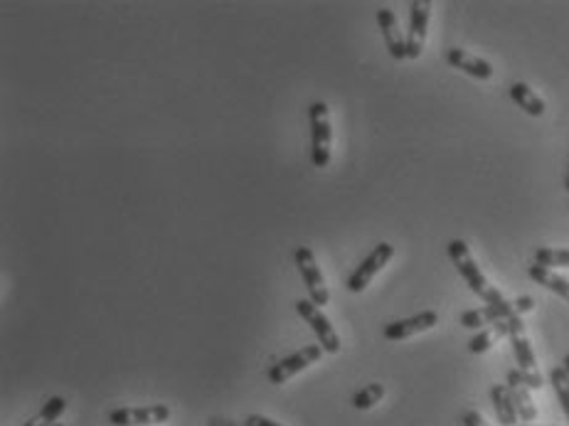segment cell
Here are the masks:
<instances>
[{
  "instance_id": "obj_1",
  "label": "cell",
  "mask_w": 569,
  "mask_h": 426,
  "mask_svg": "<svg viewBox=\"0 0 569 426\" xmlns=\"http://www.w3.org/2000/svg\"><path fill=\"white\" fill-rule=\"evenodd\" d=\"M448 252V259L454 262L456 266V271L461 274V279L466 281V286L473 291V294L483 301L486 305H493V304H500V301H506V296L500 294L496 286H490L486 276L481 274V269H478L476 259H473V254L468 249V244L464 239H451L447 246Z\"/></svg>"
},
{
  "instance_id": "obj_2",
  "label": "cell",
  "mask_w": 569,
  "mask_h": 426,
  "mask_svg": "<svg viewBox=\"0 0 569 426\" xmlns=\"http://www.w3.org/2000/svg\"><path fill=\"white\" fill-rule=\"evenodd\" d=\"M308 119H311V136H314V146H311V161L315 168H328L331 158H333V123H331V112L328 104L314 102L308 106Z\"/></svg>"
},
{
  "instance_id": "obj_3",
  "label": "cell",
  "mask_w": 569,
  "mask_h": 426,
  "mask_svg": "<svg viewBox=\"0 0 569 426\" xmlns=\"http://www.w3.org/2000/svg\"><path fill=\"white\" fill-rule=\"evenodd\" d=\"M392 256H395V246L389 242H380L372 249V252L367 254V259L363 262V264L357 266L356 271L350 274V279H347V291L350 294H363L365 291L367 286H370V281L375 279L382 269H385L389 262H392Z\"/></svg>"
},
{
  "instance_id": "obj_4",
  "label": "cell",
  "mask_w": 569,
  "mask_h": 426,
  "mask_svg": "<svg viewBox=\"0 0 569 426\" xmlns=\"http://www.w3.org/2000/svg\"><path fill=\"white\" fill-rule=\"evenodd\" d=\"M296 313L301 315L305 323L311 325V330L315 333V338H318V343H321V347H323L325 353H331V355H338V353H340V338H338V333L333 330L331 321L323 315V311H321L311 298L296 301Z\"/></svg>"
},
{
  "instance_id": "obj_5",
  "label": "cell",
  "mask_w": 569,
  "mask_h": 426,
  "mask_svg": "<svg viewBox=\"0 0 569 426\" xmlns=\"http://www.w3.org/2000/svg\"><path fill=\"white\" fill-rule=\"evenodd\" d=\"M296 266H298V274L304 279L305 288H308V296L315 305H328L331 301V291L325 286L323 271L318 269V262H315V254L311 246H298L296 249Z\"/></svg>"
},
{
  "instance_id": "obj_6",
  "label": "cell",
  "mask_w": 569,
  "mask_h": 426,
  "mask_svg": "<svg viewBox=\"0 0 569 426\" xmlns=\"http://www.w3.org/2000/svg\"><path fill=\"white\" fill-rule=\"evenodd\" d=\"M431 0H414L409 5V32H406V60H419L427 42L429 21H431Z\"/></svg>"
},
{
  "instance_id": "obj_7",
  "label": "cell",
  "mask_w": 569,
  "mask_h": 426,
  "mask_svg": "<svg viewBox=\"0 0 569 426\" xmlns=\"http://www.w3.org/2000/svg\"><path fill=\"white\" fill-rule=\"evenodd\" d=\"M321 355H323V347L321 346H304L298 353L284 357L281 363H276V365L269 370V375L266 377H269L272 385H284L286 380H291V377L298 375V372H304L308 365L318 363Z\"/></svg>"
},
{
  "instance_id": "obj_8",
  "label": "cell",
  "mask_w": 569,
  "mask_h": 426,
  "mask_svg": "<svg viewBox=\"0 0 569 426\" xmlns=\"http://www.w3.org/2000/svg\"><path fill=\"white\" fill-rule=\"evenodd\" d=\"M171 419V409L165 405H148V406H123V409H113L109 414V424L112 426H151L163 424Z\"/></svg>"
},
{
  "instance_id": "obj_9",
  "label": "cell",
  "mask_w": 569,
  "mask_h": 426,
  "mask_svg": "<svg viewBox=\"0 0 569 426\" xmlns=\"http://www.w3.org/2000/svg\"><path fill=\"white\" fill-rule=\"evenodd\" d=\"M437 323H439L437 311H424V313L412 315V318H405V321L387 323L385 328H382V335H385V340H406V338H412V335L431 330Z\"/></svg>"
},
{
  "instance_id": "obj_10",
  "label": "cell",
  "mask_w": 569,
  "mask_h": 426,
  "mask_svg": "<svg viewBox=\"0 0 569 426\" xmlns=\"http://www.w3.org/2000/svg\"><path fill=\"white\" fill-rule=\"evenodd\" d=\"M510 315H518L515 313V304L513 301H500V304H493V305H481V308H473V311H466V313L461 315V325L468 328V330H476L481 325H493L498 323V321H506Z\"/></svg>"
},
{
  "instance_id": "obj_11",
  "label": "cell",
  "mask_w": 569,
  "mask_h": 426,
  "mask_svg": "<svg viewBox=\"0 0 569 426\" xmlns=\"http://www.w3.org/2000/svg\"><path fill=\"white\" fill-rule=\"evenodd\" d=\"M510 343H513V353L523 372L538 375V363H535V353L530 347V338L525 333V323L520 315H510Z\"/></svg>"
},
{
  "instance_id": "obj_12",
  "label": "cell",
  "mask_w": 569,
  "mask_h": 426,
  "mask_svg": "<svg viewBox=\"0 0 569 426\" xmlns=\"http://www.w3.org/2000/svg\"><path fill=\"white\" fill-rule=\"evenodd\" d=\"M375 18L377 25H380V32H382L387 52L392 54V60H406V38L399 30V22H397L395 13L389 11V8H380Z\"/></svg>"
},
{
  "instance_id": "obj_13",
  "label": "cell",
  "mask_w": 569,
  "mask_h": 426,
  "mask_svg": "<svg viewBox=\"0 0 569 426\" xmlns=\"http://www.w3.org/2000/svg\"><path fill=\"white\" fill-rule=\"evenodd\" d=\"M508 392L513 397V405L518 409V416L523 422H528L532 424L535 419H538V406L532 402V389L525 385V380H523V372L520 370H510L508 372Z\"/></svg>"
},
{
  "instance_id": "obj_14",
  "label": "cell",
  "mask_w": 569,
  "mask_h": 426,
  "mask_svg": "<svg viewBox=\"0 0 569 426\" xmlns=\"http://www.w3.org/2000/svg\"><path fill=\"white\" fill-rule=\"evenodd\" d=\"M447 62L454 70L466 71L468 77H473V79L488 81L493 77V64H490V62L481 60L476 54H468V52L461 50V47H451V50H447Z\"/></svg>"
},
{
  "instance_id": "obj_15",
  "label": "cell",
  "mask_w": 569,
  "mask_h": 426,
  "mask_svg": "<svg viewBox=\"0 0 569 426\" xmlns=\"http://www.w3.org/2000/svg\"><path fill=\"white\" fill-rule=\"evenodd\" d=\"M506 335H510V318L488 325L486 330H481L478 335H473V338H471V343H468V350H471L473 355H481V353H486V350H490V347L496 346L498 340H503Z\"/></svg>"
},
{
  "instance_id": "obj_16",
  "label": "cell",
  "mask_w": 569,
  "mask_h": 426,
  "mask_svg": "<svg viewBox=\"0 0 569 426\" xmlns=\"http://www.w3.org/2000/svg\"><path fill=\"white\" fill-rule=\"evenodd\" d=\"M490 402L496 409V416L503 426H515L518 424V409L513 405L508 387L506 385H493L490 387Z\"/></svg>"
},
{
  "instance_id": "obj_17",
  "label": "cell",
  "mask_w": 569,
  "mask_h": 426,
  "mask_svg": "<svg viewBox=\"0 0 569 426\" xmlns=\"http://www.w3.org/2000/svg\"><path fill=\"white\" fill-rule=\"evenodd\" d=\"M528 276L538 286H542V288H548V291H552V294L562 296L565 301H569V281L567 279H562L559 274H555L552 269H545V266L532 264L528 269Z\"/></svg>"
},
{
  "instance_id": "obj_18",
  "label": "cell",
  "mask_w": 569,
  "mask_h": 426,
  "mask_svg": "<svg viewBox=\"0 0 569 426\" xmlns=\"http://www.w3.org/2000/svg\"><path fill=\"white\" fill-rule=\"evenodd\" d=\"M510 99L518 104L523 112L530 113V116H542L545 113V102L530 89V84H525V81H515L510 87Z\"/></svg>"
},
{
  "instance_id": "obj_19",
  "label": "cell",
  "mask_w": 569,
  "mask_h": 426,
  "mask_svg": "<svg viewBox=\"0 0 569 426\" xmlns=\"http://www.w3.org/2000/svg\"><path fill=\"white\" fill-rule=\"evenodd\" d=\"M64 409H67V402H64L62 397H50V399L45 402V406H42L40 414L32 416L25 426H54V422L60 419Z\"/></svg>"
},
{
  "instance_id": "obj_20",
  "label": "cell",
  "mask_w": 569,
  "mask_h": 426,
  "mask_svg": "<svg viewBox=\"0 0 569 426\" xmlns=\"http://www.w3.org/2000/svg\"><path fill=\"white\" fill-rule=\"evenodd\" d=\"M535 264L552 269V266H567L569 269V249H549V246H540L535 249Z\"/></svg>"
},
{
  "instance_id": "obj_21",
  "label": "cell",
  "mask_w": 569,
  "mask_h": 426,
  "mask_svg": "<svg viewBox=\"0 0 569 426\" xmlns=\"http://www.w3.org/2000/svg\"><path fill=\"white\" fill-rule=\"evenodd\" d=\"M382 397H385V387L372 382V385L363 387V389L353 397V406H356L357 412H365V409H372Z\"/></svg>"
},
{
  "instance_id": "obj_22",
  "label": "cell",
  "mask_w": 569,
  "mask_h": 426,
  "mask_svg": "<svg viewBox=\"0 0 569 426\" xmlns=\"http://www.w3.org/2000/svg\"><path fill=\"white\" fill-rule=\"evenodd\" d=\"M549 380H552V387H555V392H557L559 406H562V412H565V416L569 419V385L567 377H565V370H562V367H555V370L549 372Z\"/></svg>"
},
{
  "instance_id": "obj_23",
  "label": "cell",
  "mask_w": 569,
  "mask_h": 426,
  "mask_svg": "<svg viewBox=\"0 0 569 426\" xmlns=\"http://www.w3.org/2000/svg\"><path fill=\"white\" fill-rule=\"evenodd\" d=\"M513 304H515V313L523 315V313H530V311L535 308V298H532V296H518Z\"/></svg>"
},
{
  "instance_id": "obj_24",
  "label": "cell",
  "mask_w": 569,
  "mask_h": 426,
  "mask_svg": "<svg viewBox=\"0 0 569 426\" xmlns=\"http://www.w3.org/2000/svg\"><path fill=\"white\" fill-rule=\"evenodd\" d=\"M461 422H464V426H490L483 416L478 414L476 409H468L466 414L461 416Z\"/></svg>"
},
{
  "instance_id": "obj_25",
  "label": "cell",
  "mask_w": 569,
  "mask_h": 426,
  "mask_svg": "<svg viewBox=\"0 0 569 426\" xmlns=\"http://www.w3.org/2000/svg\"><path fill=\"white\" fill-rule=\"evenodd\" d=\"M247 426H284V424H276L274 419H266L262 414H252L247 416Z\"/></svg>"
},
{
  "instance_id": "obj_26",
  "label": "cell",
  "mask_w": 569,
  "mask_h": 426,
  "mask_svg": "<svg viewBox=\"0 0 569 426\" xmlns=\"http://www.w3.org/2000/svg\"><path fill=\"white\" fill-rule=\"evenodd\" d=\"M562 370H565V377H567V385H569V355L565 357V363H562Z\"/></svg>"
},
{
  "instance_id": "obj_27",
  "label": "cell",
  "mask_w": 569,
  "mask_h": 426,
  "mask_svg": "<svg viewBox=\"0 0 569 426\" xmlns=\"http://www.w3.org/2000/svg\"><path fill=\"white\" fill-rule=\"evenodd\" d=\"M565 190L569 193V168H567V175H565Z\"/></svg>"
},
{
  "instance_id": "obj_28",
  "label": "cell",
  "mask_w": 569,
  "mask_h": 426,
  "mask_svg": "<svg viewBox=\"0 0 569 426\" xmlns=\"http://www.w3.org/2000/svg\"><path fill=\"white\" fill-rule=\"evenodd\" d=\"M54 426H64V424H54Z\"/></svg>"
}]
</instances>
